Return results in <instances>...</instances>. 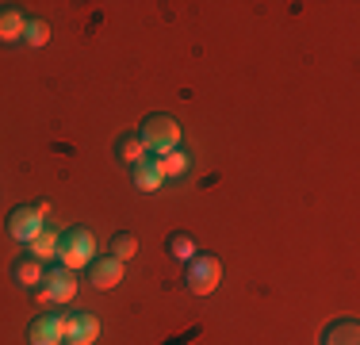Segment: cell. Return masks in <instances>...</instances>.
<instances>
[{"mask_svg": "<svg viewBox=\"0 0 360 345\" xmlns=\"http://www.w3.org/2000/svg\"><path fill=\"white\" fill-rule=\"evenodd\" d=\"M222 280V261L215 253H195L192 261L184 265V284L192 296H211Z\"/></svg>", "mask_w": 360, "mask_h": 345, "instance_id": "3", "label": "cell"}, {"mask_svg": "<svg viewBox=\"0 0 360 345\" xmlns=\"http://www.w3.org/2000/svg\"><path fill=\"white\" fill-rule=\"evenodd\" d=\"M100 318L92 310H70L65 315V345H96Z\"/></svg>", "mask_w": 360, "mask_h": 345, "instance_id": "6", "label": "cell"}, {"mask_svg": "<svg viewBox=\"0 0 360 345\" xmlns=\"http://www.w3.org/2000/svg\"><path fill=\"white\" fill-rule=\"evenodd\" d=\"M92 253H96V238H92V230H84V227L65 230L62 242H58V265H65L70 272L89 269Z\"/></svg>", "mask_w": 360, "mask_h": 345, "instance_id": "2", "label": "cell"}, {"mask_svg": "<svg viewBox=\"0 0 360 345\" xmlns=\"http://www.w3.org/2000/svg\"><path fill=\"white\" fill-rule=\"evenodd\" d=\"M23 42L27 46H46L50 42V23L46 20H39V15H27V27H23Z\"/></svg>", "mask_w": 360, "mask_h": 345, "instance_id": "17", "label": "cell"}, {"mask_svg": "<svg viewBox=\"0 0 360 345\" xmlns=\"http://www.w3.org/2000/svg\"><path fill=\"white\" fill-rule=\"evenodd\" d=\"M115 158H119V161H127V165H134V161H142V158H146V146H142L139 131H123V134L115 138Z\"/></svg>", "mask_w": 360, "mask_h": 345, "instance_id": "14", "label": "cell"}, {"mask_svg": "<svg viewBox=\"0 0 360 345\" xmlns=\"http://www.w3.org/2000/svg\"><path fill=\"white\" fill-rule=\"evenodd\" d=\"M161 161V177H184L188 172V165H192V158H188L184 150H173V153H165V158H158Z\"/></svg>", "mask_w": 360, "mask_h": 345, "instance_id": "18", "label": "cell"}, {"mask_svg": "<svg viewBox=\"0 0 360 345\" xmlns=\"http://www.w3.org/2000/svg\"><path fill=\"white\" fill-rule=\"evenodd\" d=\"M131 184L139 188V192L153 196L161 184H165V177H161V161L150 158V153H146L142 161H134V165H131Z\"/></svg>", "mask_w": 360, "mask_h": 345, "instance_id": "8", "label": "cell"}, {"mask_svg": "<svg viewBox=\"0 0 360 345\" xmlns=\"http://www.w3.org/2000/svg\"><path fill=\"white\" fill-rule=\"evenodd\" d=\"M322 345H360L356 318H338V322H330L322 334Z\"/></svg>", "mask_w": 360, "mask_h": 345, "instance_id": "11", "label": "cell"}, {"mask_svg": "<svg viewBox=\"0 0 360 345\" xmlns=\"http://www.w3.org/2000/svg\"><path fill=\"white\" fill-rule=\"evenodd\" d=\"M42 291L50 296V303H73L77 276L65 265H50V269H42Z\"/></svg>", "mask_w": 360, "mask_h": 345, "instance_id": "5", "label": "cell"}, {"mask_svg": "<svg viewBox=\"0 0 360 345\" xmlns=\"http://www.w3.org/2000/svg\"><path fill=\"white\" fill-rule=\"evenodd\" d=\"M58 242H62V230L42 227V234L27 246V257H35V261H58Z\"/></svg>", "mask_w": 360, "mask_h": 345, "instance_id": "12", "label": "cell"}, {"mask_svg": "<svg viewBox=\"0 0 360 345\" xmlns=\"http://www.w3.org/2000/svg\"><path fill=\"white\" fill-rule=\"evenodd\" d=\"M31 345H62L65 341V315H39L27 326Z\"/></svg>", "mask_w": 360, "mask_h": 345, "instance_id": "7", "label": "cell"}, {"mask_svg": "<svg viewBox=\"0 0 360 345\" xmlns=\"http://www.w3.org/2000/svg\"><path fill=\"white\" fill-rule=\"evenodd\" d=\"M108 253L115 257V261H131L134 253H139V238L131 234V230H119V234H111V246H108Z\"/></svg>", "mask_w": 360, "mask_h": 345, "instance_id": "16", "label": "cell"}, {"mask_svg": "<svg viewBox=\"0 0 360 345\" xmlns=\"http://www.w3.org/2000/svg\"><path fill=\"white\" fill-rule=\"evenodd\" d=\"M139 138H142V146H146L150 158H165V153L180 150V123L173 115H165V111H153V115L142 119Z\"/></svg>", "mask_w": 360, "mask_h": 345, "instance_id": "1", "label": "cell"}, {"mask_svg": "<svg viewBox=\"0 0 360 345\" xmlns=\"http://www.w3.org/2000/svg\"><path fill=\"white\" fill-rule=\"evenodd\" d=\"M23 27H27V15L20 4H0V46H15L23 42Z\"/></svg>", "mask_w": 360, "mask_h": 345, "instance_id": "9", "label": "cell"}, {"mask_svg": "<svg viewBox=\"0 0 360 345\" xmlns=\"http://www.w3.org/2000/svg\"><path fill=\"white\" fill-rule=\"evenodd\" d=\"M42 227H46V222H42V215L31 203H20V207L8 211V234L15 242H23V246H31V242L42 234Z\"/></svg>", "mask_w": 360, "mask_h": 345, "instance_id": "4", "label": "cell"}, {"mask_svg": "<svg viewBox=\"0 0 360 345\" xmlns=\"http://www.w3.org/2000/svg\"><path fill=\"white\" fill-rule=\"evenodd\" d=\"M123 269H127V265H123V261H115L111 253L92 257V265H89L92 284H96L100 291H108V288H115V284H123Z\"/></svg>", "mask_w": 360, "mask_h": 345, "instance_id": "10", "label": "cell"}, {"mask_svg": "<svg viewBox=\"0 0 360 345\" xmlns=\"http://www.w3.org/2000/svg\"><path fill=\"white\" fill-rule=\"evenodd\" d=\"M12 284H20L23 291H35L42 284V261H35V257H20V261L12 265Z\"/></svg>", "mask_w": 360, "mask_h": 345, "instance_id": "13", "label": "cell"}, {"mask_svg": "<svg viewBox=\"0 0 360 345\" xmlns=\"http://www.w3.org/2000/svg\"><path fill=\"white\" fill-rule=\"evenodd\" d=\"M165 253L173 257V261H180V265H188L200 249H195V238L192 234H184V230H176V234H169V242H165Z\"/></svg>", "mask_w": 360, "mask_h": 345, "instance_id": "15", "label": "cell"}]
</instances>
